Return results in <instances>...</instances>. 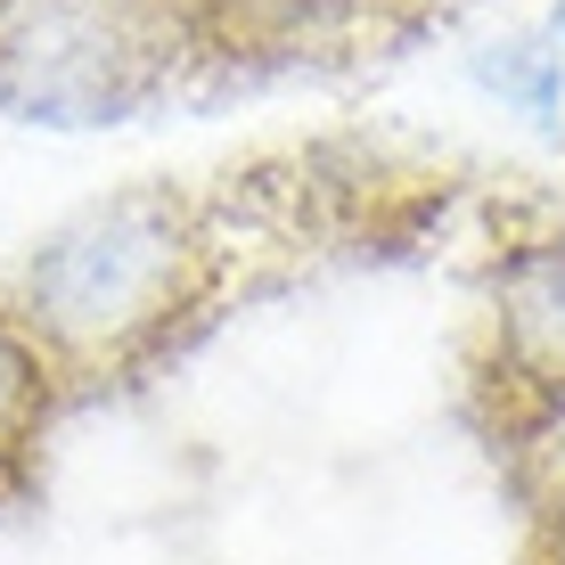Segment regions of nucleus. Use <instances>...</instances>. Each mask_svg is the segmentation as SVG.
I'll return each mask as SVG.
<instances>
[{"mask_svg": "<svg viewBox=\"0 0 565 565\" xmlns=\"http://www.w3.org/2000/svg\"><path fill=\"white\" fill-rule=\"evenodd\" d=\"M230 238L189 181H115L0 263V311L66 394L156 369L213 311Z\"/></svg>", "mask_w": 565, "mask_h": 565, "instance_id": "obj_1", "label": "nucleus"}, {"mask_svg": "<svg viewBox=\"0 0 565 565\" xmlns=\"http://www.w3.org/2000/svg\"><path fill=\"white\" fill-rule=\"evenodd\" d=\"M467 402H476V426L500 467H516L565 418V230L500 246L483 270Z\"/></svg>", "mask_w": 565, "mask_h": 565, "instance_id": "obj_3", "label": "nucleus"}, {"mask_svg": "<svg viewBox=\"0 0 565 565\" xmlns=\"http://www.w3.org/2000/svg\"><path fill=\"white\" fill-rule=\"evenodd\" d=\"M205 57V0H0V107L124 124Z\"/></svg>", "mask_w": 565, "mask_h": 565, "instance_id": "obj_2", "label": "nucleus"}, {"mask_svg": "<svg viewBox=\"0 0 565 565\" xmlns=\"http://www.w3.org/2000/svg\"><path fill=\"white\" fill-rule=\"evenodd\" d=\"M509 483H516V500H524V524H533L524 565H565V418L509 467Z\"/></svg>", "mask_w": 565, "mask_h": 565, "instance_id": "obj_5", "label": "nucleus"}, {"mask_svg": "<svg viewBox=\"0 0 565 565\" xmlns=\"http://www.w3.org/2000/svg\"><path fill=\"white\" fill-rule=\"evenodd\" d=\"M66 402H74L66 377H57V369L33 353V337L0 311V509H25L33 500Z\"/></svg>", "mask_w": 565, "mask_h": 565, "instance_id": "obj_4", "label": "nucleus"}, {"mask_svg": "<svg viewBox=\"0 0 565 565\" xmlns=\"http://www.w3.org/2000/svg\"><path fill=\"white\" fill-rule=\"evenodd\" d=\"M344 25H369V33H418V25H443V17L476 9V0H328Z\"/></svg>", "mask_w": 565, "mask_h": 565, "instance_id": "obj_6", "label": "nucleus"}]
</instances>
